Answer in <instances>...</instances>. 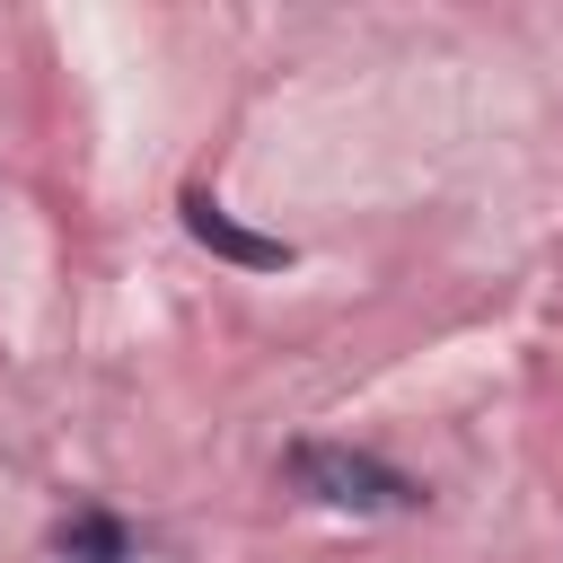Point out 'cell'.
I'll return each instance as SVG.
<instances>
[{"mask_svg": "<svg viewBox=\"0 0 563 563\" xmlns=\"http://www.w3.org/2000/svg\"><path fill=\"white\" fill-rule=\"evenodd\" d=\"M62 554H70V563H141L132 528H123V519H106V510H79V519L62 528Z\"/></svg>", "mask_w": 563, "mask_h": 563, "instance_id": "3957f363", "label": "cell"}, {"mask_svg": "<svg viewBox=\"0 0 563 563\" xmlns=\"http://www.w3.org/2000/svg\"><path fill=\"white\" fill-rule=\"evenodd\" d=\"M282 475H290V484H299L308 501H325V510H352V519L422 510V484H413L405 466H387V457L352 449V440H290Z\"/></svg>", "mask_w": 563, "mask_h": 563, "instance_id": "6da1fadb", "label": "cell"}, {"mask_svg": "<svg viewBox=\"0 0 563 563\" xmlns=\"http://www.w3.org/2000/svg\"><path fill=\"white\" fill-rule=\"evenodd\" d=\"M185 229H194L211 255L246 264V273H282V264H290V246H282V238H255V229H238V220H229V211H220L202 185H185Z\"/></svg>", "mask_w": 563, "mask_h": 563, "instance_id": "7a4b0ae2", "label": "cell"}]
</instances>
